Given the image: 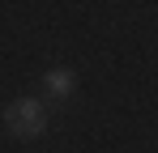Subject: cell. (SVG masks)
Returning a JSON list of instances; mask_svg holds the SVG:
<instances>
[{
  "label": "cell",
  "instance_id": "obj_2",
  "mask_svg": "<svg viewBox=\"0 0 158 153\" xmlns=\"http://www.w3.org/2000/svg\"><path fill=\"white\" fill-rule=\"evenodd\" d=\"M43 85H47V94H52L56 102H64L73 89H77V81H73V73H69V68H52V73L43 76Z\"/></svg>",
  "mask_w": 158,
  "mask_h": 153
},
{
  "label": "cell",
  "instance_id": "obj_1",
  "mask_svg": "<svg viewBox=\"0 0 158 153\" xmlns=\"http://www.w3.org/2000/svg\"><path fill=\"white\" fill-rule=\"evenodd\" d=\"M4 128H9L17 140L43 136V132H47V111H43V102H34V98L9 102V106H4Z\"/></svg>",
  "mask_w": 158,
  "mask_h": 153
}]
</instances>
